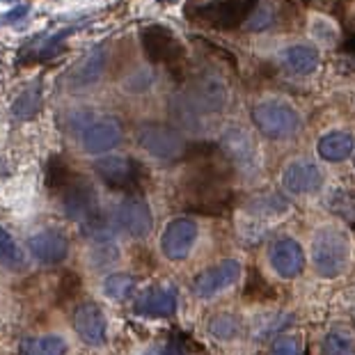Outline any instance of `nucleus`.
Listing matches in <instances>:
<instances>
[{
	"label": "nucleus",
	"instance_id": "nucleus-27",
	"mask_svg": "<svg viewBox=\"0 0 355 355\" xmlns=\"http://www.w3.org/2000/svg\"><path fill=\"white\" fill-rule=\"evenodd\" d=\"M323 355H355V344L346 332H330L321 344Z\"/></svg>",
	"mask_w": 355,
	"mask_h": 355
},
{
	"label": "nucleus",
	"instance_id": "nucleus-9",
	"mask_svg": "<svg viewBox=\"0 0 355 355\" xmlns=\"http://www.w3.org/2000/svg\"><path fill=\"white\" fill-rule=\"evenodd\" d=\"M62 209L67 218L78 223H85L99 211V202H96V193L89 181L85 179H71L69 184L62 188Z\"/></svg>",
	"mask_w": 355,
	"mask_h": 355
},
{
	"label": "nucleus",
	"instance_id": "nucleus-12",
	"mask_svg": "<svg viewBox=\"0 0 355 355\" xmlns=\"http://www.w3.org/2000/svg\"><path fill=\"white\" fill-rule=\"evenodd\" d=\"M239 277H241V263L236 259L220 261L218 266L204 270V273L195 277L193 291L200 298H214L220 291L230 289L232 284H236Z\"/></svg>",
	"mask_w": 355,
	"mask_h": 355
},
{
	"label": "nucleus",
	"instance_id": "nucleus-19",
	"mask_svg": "<svg viewBox=\"0 0 355 355\" xmlns=\"http://www.w3.org/2000/svg\"><path fill=\"white\" fill-rule=\"evenodd\" d=\"M105 60H108V53H105L103 46L94 49L92 53H87V58L80 60V62L71 69V73H69V87L71 89L92 87L94 83L103 76Z\"/></svg>",
	"mask_w": 355,
	"mask_h": 355
},
{
	"label": "nucleus",
	"instance_id": "nucleus-29",
	"mask_svg": "<svg viewBox=\"0 0 355 355\" xmlns=\"http://www.w3.org/2000/svg\"><path fill=\"white\" fill-rule=\"evenodd\" d=\"M286 207H289V204L279 198V195H273V193L259 195V198H254L250 204H248L250 214H282Z\"/></svg>",
	"mask_w": 355,
	"mask_h": 355
},
{
	"label": "nucleus",
	"instance_id": "nucleus-6",
	"mask_svg": "<svg viewBox=\"0 0 355 355\" xmlns=\"http://www.w3.org/2000/svg\"><path fill=\"white\" fill-rule=\"evenodd\" d=\"M140 46L149 62L172 64L184 58V44L165 26H147L140 33Z\"/></svg>",
	"mask_w": 355,
	"mask_h": 355
},
{
	"label": "nucleus",
	"instance_id": "nucleus-16",
	"mask_svg": "<svg viewBox=\"0 0 355 355\" xmlns=\"http://www.w3.org/2000/svg\"><path fill=\"white\" fill-rule=\"evenodd\" d=\"M268 261L273 270L284 279H291L300 275V270L305 266V254L303 248L298 245V241L293 239H279L270 245Z\"/></svg>",
	"mask_w": 355,
	"mask_h": 355
},
{
	"label": "nucleus",
	"instance_id": "nucleus-18",
	"mask_svg": "<svg viewBox=\"0 0 355 355\" xmlns=\"http://www.w3.org/2000/svg\"><path fill=\"white\" fill-rule=\"evenodd\" d=\"M73 326L80 339L89 346H99L105 342V314L96 303H83L73 314Z\"/></svg>",
	"mask_w": 355,
	"mask_h": 355
},
{
	"label": "nucleus",
	"instance_id": "nucleus-28",
	"mask_svg": "<svg viewBox=\"0 0 355 355\" xmlns=\"http://www.w3.org/2000/svg\"><path fill=\"white\" fill-rule=\"evenodd\" d=\"M71 179H73L71 177V170L67 168V163L60 161L58 156H53L51 161L46 163V186L51 188V191L64 188Z\"/></svg>",
	"mask_w": 355,
	"mask_h": 355
},
{
	"label": "nucleus",
	"instance_id": "nucleus-17",
	"mask_svg": "<svg viewBox=\"0 0 355 355\" xmlns=\"http://www.w3.org/2000/svg\"><path fill=\"white\" fill-rule=\"evenodd\" d=\"M135 314L152 316V319H168L177 312V291L172 286H154V289L145 291L135 303Z\"/></svg>",
	"mask_w": 355,
	"mask_h": 355
},
{
	"label": "nucleus",
	"instance_id": "nucleus-8",
	"mask_svg": "<svg viewBox=\"0 0 355 355\" xmlns=\"http://www.w3.org/2000/svg\"><path fill=\"white\" fill-rule=\"evenodd\" d=\"M115 223L133 239H145L154 227L152 211H149V204L142 195H131L119 204L115 211Z\"/></svg>",
	"mask_w": 355,
	"mask_h": 355
},
{
	"label": "nucleus",
	"instance_id": "nucleus-2",
	"mask_svg": "<svg viewBox=\"0 0 355 355\" xmlns=\"http://www.w3.org/2000/svg\"><path fill=\"white\" fill-rule=\"evenodd\" d=\"M351 259V243L337 227H321L312 241V261L321 277L342 275Z\"/></svg>",
	"mask_w": 355,
	"mask_h": 355
},
{
	"label": "nucleus",
	"instance_id": "nucleus-4",
	"mask_svg": "<svg viewBox=\"0 0 355 355\" xmlns=\"http://www.w3.org/2000/svg\"><path fill=\"white\" fill-rule=\"evenodd\" d=\"M135 142L158 161H177L188 152L186 138L168 124L142 122L135 128Z\"/></svg>",
	"mask_w": 355,
	"mask_h": 355
},
{
	"label": "nucleus",
	"instance_id": "nucleus-15",
	"mask_svg": "<svg viewBox=\"0 0 355 355\" xmlns=\"http://www.w3.org/2000/svg\"><path fill=\"white\" fill-rule=\"evenodd\" d=\"M220 149L225 158H227L230 163L239 165V168L250 170L257 163V145H254L252 135L241 126H232L225 131L220 140Z\"/></svg>",
	"mask_w": 355,
	"mask_h": 355
},
{
	"label": "nucleus",
	"instance_id": "nucleus-20",
	"mask_svg": "<svg viewBox=\"0 0 355 355\" xmlns=\"http://www.w3.org/2000/svg\"><path fill=\"white\" fill-rule=\"evenodd\" d=\"M319 51L307 44H296L284 51V67L296 76H307V73L316 71L319 67Z\"/></svg>",
	"mask_w": 355,
	"mask_h": 355
},
{
	"label": "nucleus",
	"instance_id": "nucleus-26",
	"mask_svg": "<svg viewBox=\"0 0 355 355\" xmlns=\"http://www.w3.org/2000/svg\"><path fill=\"white\" fill-rule=\"evenodd\" d=\"M133 289H135V279L126 273H112L103 282V293L112 300H126Z\"/></svg>",
	"mask_w": 355,
	"mask_h": 355
},
{
	"label": "nucleus",
	"instance_id": "nucleus-21",
	"mask_svg": "<svg viewBox=\"0 0 355 355\" xmlns=\"http://www.w3.org/2000/svg\"><path fill=\"white\" fill-rule=\"evenodd\" d=\"M319 156L328 163H339L346 161L353 154V135L344 131H332L326 133L319 140Z\"/></svg>",
	"mask_w": 355,
	"mask_h": 355
},
{
	"label": "nucleus",
	"instance_id": "nucleus-5",
	"mask_svg": "<svg viewBox=\"0 0 355 355\" xmlns=\"http://www.w3.org/2000/svg\"><path fill=\"white\" fill-rule=\"evenodd\" d=\"M94 170L103 184L115 191H135L145 179L142 165L128 156H103L96 161Z\"/></svg>",
	"mask_w": 355,
	"mask_h": 355
},
{
	"label": "nucleus",
	"instance_id": "nucleus-14",
	"mask_svg": "<svg viewBox=\"0 0 355 355\" xmlns=\"http://www.w3.org/2000/svg\"><path fill=\"white\" fill-rule=\"evenodd\" d=\"M282 186H284V191L291 193V195L316 193L323 186V172L314 161L300 158V161H293L291 165H286L284 168Z\"/></svg>",
	"mask_w": 355,
	"mask_h": 355
},
{
	"label": "nucleus",
	"instance_id": "nucleus-32",
	"mask_svg": "<svg viewBox=\"0 0 355 355\" xmlns=\"http://www.w3.org/2000/svg\"><path fill=\"white\" fill-rule=\"evenodd\" d=\"M5 172H7V170H5V165H3V161H0V175H5Z\"/></svg>",
	"mask_w": 355,
	"mask_h": 355
},
{
	"label": "nucleus",
	"instance_id": "nucleus-31",
	"mask_svg": "<svg viewBox=\"0 0 355 355\" xmlns=\"http://www.w3.org/2000/svg\"><path fill=\"white\" fill-rule=\"evenodd\" d=\"M211 332L218 335L220 339H230L234 332H236V321L227 319V316H223V319H216L214 323H211Z\"/></svg>",
	"mask_w": 355,
	"mask_h": 355
},
{
	"label": "nucleus",
	"instance_id": "nucleus-1",
	"mask_svg": "<svg viewBox=\"0 0 355 355\" xmlns=\"http://www.w3.org/2000/svg\"><path fill=\"white\" fill-rule=\"evenodd\" d=\"M259 0H188L186 19L211 30H234L243 26Z\"/></svg>",
	"mask_w": 355,
	"mask_h": 355
},
{
	"label": "nucleus",
	"instance_id": "nucleus-30",
	"mask_svg": "<svg viewBox=\"0 0 355 355\" xmlns=\"http://www.w3.org/2000/svg\"><path fill=\"white\" fill-rule=\"evenodd\" d=\"M270 355H300V344L293 337H279L270 349Z\"/></svg>",
	"mask_w": 355,
	"mask_h": 355
},
{
	"label": "nucleus",
	"instance_id": "nucleus-25",
	"mask_svg": "<svg viewBox=\"0 0 355 355\" xmlns=\"http://www.w3.org/2000/svg\"><path fill=\"white\" fill-rule=\"evenodd\" d=\"M0 266L7 270H21L26 266L24 250L17 245V241L10 236V232L0 227Z\"/></svg>",
	"mask_w": 355,
	"mask_h": 355
},
{
	"label": "nucleus",
	"instance_id": "nucleus-23",
	"mask_svg": "<svg viewBox=\"0 0 355 355\" xmlns=\"http://www.w3.org/2000/svg\"><path fill=\"white\" fill-rule=\"evenodd\" d=\"M73 33L71 30H62L58 35L51 37H37L35 42L26 44V60L28 62H44V60H51L53 55H58L62 51V44L67 42V37Z\"/></svg>",
	"mask_w": 355,
	"mask_h": 355
},
{
	"label": "nucleus",
	"instance_id": "nucleus-13",
	"mask_svg": "<svg viewBox=\"0 0 355 355\" xmlns=\"http://www.w3.org/2000/svg\"><path fill=\"white\" fill-rule=\"evenodd\" d=\"M28 250L40 263L55 266L69 257V239L58 230H42L28 239Z\"/></svg>",
	"mask_w": 355,
	"mask_h": 355
},
{
	"label": "nucleus",
	"instance_id": "nucleus-3",
	"mask_svg": "<svg viewBox=\"0 0 355 355\" xmlns=\"http://www.w3.org/2000/svg\"><path fill=\"white\" fill-rule=\"evenodd\" d=\"M252 122L261 135L270 140H286L298 133L300 119L298 110L284 101H259L252 108Z\"/></svg>",
	"mask_w": 355,
	"mask_h": 355
},
{
	"label": "nucleus",
	"instance_id": "nucleus-24",
	"mask_svg": "<svg viewBox=\"0 0 355 355\" xmlns=\"http://www.w3.org/2000/svg\"><path fill=\"white\" fill-rule=\"evenodd\" d=\"M21 355H67V344L58 335L30 337L21 344Z\"/></svg>",
	"mask_w": 355,
	"mask_h": 355
},
{
	"label": "nucleus",
	"instance_id": "nucleus-22",
	"mask_svg": "<svg viewBox=\"0 0 355 355\" xmlns=\"http://www.w3.org/2000/svg\"><path fill=\"white\" fill-rule=\"evenodd\" d=\"M44 105V89H42V83L35 80L33 85H28L24 92H21L17 99L12 103V115L14 119H21V122H28L40 115Z\"/></svg>",
	"mask_w": 355,
	"mask_h": 355
},
{
	"label": "nucleus",
	"instance_id": "nucleus-7",
	"mask_svg": "<svg viewBox=\"0 0 355 355\" xmlns=\"http://www.w3.org/2000/svg\"><path fill=\"white\" fill-rule=\"evenodd\" d=\"M172 103L184 108L181 115L191 112H216L225 105V89L218 80H195L184 94L172 96Z\"/></svg>",
	"mask_w": 355,
	"mask_h": 355
},
{
	"label": "nucleus",
	"instance_id": "nucleus-11",
	"mask_svg": "<svg viewBox=\"0 0 355 355\" xmlns=\"http://www.w3.org/2000/svg\"><path fill=\"white\" fill-rule=\"evenodd\" d=\"M122 142V126L115 117H99L80 133V145L87 154H108Z\"/></svg>",
	"mask_w": 355,
	"mask_h": 355
},
{
	"label": "nucleus",
	"instance_id": "nucleus-10",
	"mask_svg": "<svg viewBox=\"0 0 355 355\" xmlns=\"http://www.w3.org/2000/svg\"><path fill=\"white\" fill-rule=\"evenodd\" d=\"M195 241H198V225L191 218H175L161 236V250L168 259L181 261L191 254Z\"/></svg>",
	"mask_w": 355,
	"mask_h": 355
},
{
	"label": "nucleus",
	"instance_id": "nucleus-33",
	"mask_svg": "<svg viewBox=\"0 0 355 355\" xmlns=\"http://www.w3.org/2000/svg\"><path fill=\"white\" fill-rule=\"evenodd\" d=\"M147 355H163V351H152V353H147Z\"/></svg>",
	"mask_w": 355,
	"mask_h": 355
}]
</instances>
